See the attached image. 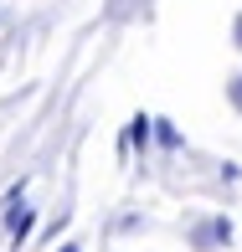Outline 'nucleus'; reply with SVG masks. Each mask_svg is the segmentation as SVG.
Here are the masks:
<instances>
[{"mask_svg":"<svg viewBox=\"0 0 242 252\" xmlns=\"http://www.w3.org/2000/svg\"><path fill=\"white\" fill-rule=\"evenodd\" d=\"M191 247L196 252H222L232 247V216H206V221L191 226Z\"/></svg>","mask_w":242,"mask_h":252,"instance_id":"obj_1","label":"nucleus"},{"mask_svg":"<svg viewBox=\"0 0 242 252\" xmlns=\"http://www.w3.org/2000/svg\"><path fill=\"white\" fill-rule=\"evenodd\" d=\"M149 134H155V119H134V124H129V150H144Z\"/></svg>","mask_w":242,"mask_h":252,"instance_id":"obj_2","label":"nucleus"},{"mask_svg":"<svg viewBox=\"0 0 242 252\" xmlns=\"http://www.w3.org/2000/svg\"><path fill=\"white\" fill-rule=\"evenodd\" d=\"M26 232H31V211L16 206V211H10V237H26Z\"/></svg>","mask_w":242,"mask_h":252,"instance_id":"obj_3","label":"nucleus"},{"mask_svg":"<svg viewBox=\"0 0 242 252\" xmlns=\"http://www.w3.org/2000/svg\"><path fill=\"white\" fill-rule=\"evenodd\" d=\"M227 103H232V108H237V113H242V72H237V77H232V83H227Z\"/></svg>","mask_w":242,"mask_h":252,"instance_id":"obj_4","label":"nucleus"},{"mask_svg":"<svg viewBox=\"0 0 242 252\" xmlns=\"http://www.w3.org/2000/svg\"><path fill=\"white\" fill-rule=\"evenodd\" d=\"M155 134H160V144H180V134H175V129H170V124H165V119H155Z\"/></svg>","mask_w":242,"mask_h":252,"instance_id":"obj_5","label":"nucleus"},{"mask_svg":"<svg viewBox=\"0 0 242 252\" xmlns=\"http://www.w3.org/2000/svg\"><path fill=\"white\" fill-rule=\"evenodd\" d=\"M232 47L242 52V10H237V21H232Z\"/></svg>","mask_w":242,"mask_h":252,"instance_id":"obj_6","label":"nucleus"},{"mask_svg":"<svg viewBox=\"0 0 242 252\" xmlns=\"http://www.w3.org/2000/svg\"><path fill=\"white\" fill-rule=\"evenodd\" d=\"M62 252H77V247H62Z\"/></svg>","mask_w":242,"mask_h":252,"instance_id":"obj_7","label":"nucleus"}]
</instances>
